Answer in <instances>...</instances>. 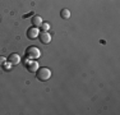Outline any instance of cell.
Instances as JSON below:
<instances>
[{
  "label": "cell",
  "mask_w": 120,
  "mask_h": 115,
  "mask_svg": "<svg viewBox=\"0 0 120 115\" xmlns=\"http://www.w3.org/2000/svg\"><path fill=\"white\" fill-rule=\"evenodd\" d=\"M36 77L41 82H46V80L51 78V70L49 68H41V69L38 68L36 72Z\"/></svg>",
  "instance_id": "obj_1"
},
{
  "label": "cell",
  "mask_w": 120,
  "mask_h": 115,
  "mask_svg": "<svg viewBox=\"0 0 120 115\" xmlns=\"http://www.w3.org/2000/svg\"><path fill=\"white\" fill-rule=\"evenodd\" d=\"M27 55L30 58H32V59H37V58H40V55H41V51L36 46H30L27 49Z\"/></svg>",
  "instance_id": "obj_2"
},
{
  "label": "cell",
  "mask_w": 120,
  "mask_h": 115,
  "mask_svg": "<svg viewBox=\"0 0 120 115\" xmlns=\"http://www.w3.org/2000/svg\"><path fill=\"white\" fill-rule=\"evenodd\" d=\"M40 37V41L42 42V44H50L51 42V34L47 32V31H42L41 33L38 34Z\"/></svg>",
  "instance_id": "obj_3"
},
{
  "label": "cell",
  "mask_w": 120,
  "mask_h": 115,
  "mask_svg": "<svg viewBox=\"0 0 120 115\" xmlns=\"http://www.w3.org/2000/svg\"><path fill=\"white\" fill-rule=\"evenodd\" d=\"M38 34H40V31H38V28L37 27H32V28H30V30L27 31V37L28 38H37L38 37Z\"/></svg>",
  "instance_id": "obj_4"
},
{
  "label": "cell",
  "mask_w": 120,
  "mask_h": 115,
  "mask_svg": "<svg viewBox=\"0 0 120 115\" xmlns=\"http://www.w3.org/2000/svg\"><path fill=\"white\" fill-rule=\"evenodd\" d=\"M9 63L12 65H17L21 63V56L18 55V54H10L9 56Z\"/></svg>",
  "instance_id": "obj_5"
},
{
  "label": "cell",
  "mask_w": 120,
  "mask_h": 115,
  "mask_svg": "<svg viewBox=\"0 0 120 115\" xmlns=\"http://www.w3.org/2000/svg\"><path fill=\"white\" fill-rule=\"evenodd\" d=\"M27 69H28V72H37V69H38V63L35 61V60L28 61L27 63Z\"/></svg>",
  "instance_id": "obj_6"
},
{
  "label": "cell",
  "mask_w": 120,
  "mask_h": 115,
  "mask_svg": "<svg viewBox=\"0 0 120 115\" xmlns=\"http://www.w3.org/2000/svg\"><path fill=\"white\" fill-rule=\"evenodd\" d=\"M32 23H33L35 27H40V26L42 24V18H41V17H38V15H33Z\"/></svg>",
  "instance_id": "obj_7"
},
{
  "label": "cell",
  "mask_w": 120,
  "mask_h": 115,
  "mask_svg": "<svg viewBox=\"0 0 120 115\" xmlns=\"http://www.w3.org/2000/svg\"><path fill=\"white\" fill-rule=\"evenodd\" d=\"M60 17H61L63 19H69L70 18V10L69 9H63L61 12H60Z\"/></svg>",
  "instance_id": "obj_8"
},
{
  "label": "cell",
  "mask_w": 120,
  "mask_h": 115,
  "mask_svg": "<svg viewBox=\"0 0 120 115\" xmlns=\"http://www.w3.org/2000/svg\"><path fill=\"white\" fill-rule=\"evenodd\" d=\"M41 27H42V31H49V28H50V24H49V23H44V22H42Z\"/></svg>",
  "instance_id": "obj_9"
},
{
  "label": "cell",
  "mask_w": 120,
  "mask_h": 115,
  "mask_svg": "<svg viewBox=\"0 0 120 115\" xmlns=\"http://www.w3.org/2000/svg\"><path fill=\"white\" fill-rule=\"evenodd\" d=\"M5 63V58L4 56H0V65H3Z\"/></svg>",
  "instance_id": "obj_10"
}]
</instances>
